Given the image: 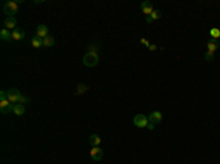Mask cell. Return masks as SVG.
Masks as SVG:
<instances>
[{
	"label": "cell",
	"instance_id": "6da1fadb",
	"mask_svg": "<svg viewBox=\"0 0 220 164\" xmlns=\"http://www.w3.org/2000/svg\"><path fill=\"white\" fill-rule=\"evenodd\" d=\"M24 3V0H8L3 5V13L8 18H15V15L19 12V5Z\"/></svg>",
	"mask_w": 220,
	"mask_h": 164
},
{
	"label": "cell",
	"instance_id": "7a4b0ae2",
	"mask_svg": "<svg viewBox=\"0 0 220 164\" xmlns=\"http://www.w3.org/2000/svg\"><path fill=\"white\" fill-rule=\"evenodd\" d=\"M84 65H85L87 68H94V66H97L98 65V54L97 53H87L85 56H84Z\"/></svg>",
	"mask_w": 220,
	"mask_h": 164
},
{
	"label": "cell",
	"instance_id": "3957f363",
	"mask_svg": "<svg viewBox=\"0 0 220 164\" xmlns=\"http://www.w3.org/2000/svg\"><path fill=\"white\" fill-rule=\"evenodd\" d=\"M134 125L137 128H147L148 126V116H144V114H137L134 117Z\"/></svg>",
	"mask_w": 220,
	"mask_h": 164
},
{
	"label": "cell",
	"instance_id": "277c9868",
	"mask_svg": "<svg viewBox=\"0 0 220 164\" xmlns=\"http://www.w3.org/2000/svg\"><path fill=\"white\" fill-rule=\"evenodd\" d=\"M91 160H94V161H100L101 158H103V155H104V152H103V150H101L100 147H91Z\"/></svg>",
	"mask_w": 220,
	"mask_h": 164
},
{
	"label": "cell",
	"instance_id": "5b68a950",
	"mask_svg": "<svg viewBox=\"0 0 220 164\" xmlns=\"http://www.w3.org/2000/svg\"><path fill=\"white\" fill-rule=\"evenodd\" d=\"M21 92L16 89V88H10L9 91H8V100H9L12 104H16L18 103V97H19Z\"/></svg>",
	"mask_w": 220,
	"mask_h": 164
},
{
	"label": "cell",
	"instance_id": "8992f818",
	"mask_svg": "<svg viewBox=\"0 0 220 164\" xmlns=\"http://www.w3.org/2000/svg\"><path fill=\"white\" fill-rule=\"evenodd\" d=\"M162 120H163L162 111H153V113H150L148 122H151V123H154V125H157V123H162Z\"/></svg>",
	"mask_w": 220,
	"mask_h": 164
},
{
	"label": "cell",
	"instance_id": "52a82bcc",
	"mask_svg": "<svg viewBox=\"0 0 220 164\" xmlns=\"http://www.w3.org/2000/svg\"><path fill=\"white\" fill-rule=\"evenodd\" d=\"M47 35H48V28H47V25L40 24L38 27H37V37H40V38H46Z\"/></svg>",
	"mask_w": 220,
	"mask_h": 164
},
{
	"label": "cell",
	"instance_id": "ba28073f",
	"mask_svg": "<svg viewBox=\"0 0 220 164\" xmlns=\"http://www.w3.org/2000/svg\"><path fill=\"white\" fill-rule=\"evenodd\" d=\"M141 10H142V12L147 15V16H150V15L154 12L153 3H150V2H142V3H141Z\"/></svg>",
	"mask_w": 220,
	"mask_h": 164
},
{
	"label": "cell",
	"instance_id": "9c48e42d",
	"mask_svg": "<svg viewBox=\"0 0 220 164\" xmlns=\"http://www.w3.org/2000/svg\"><path fill=\"white\" fill-rule=\"evenodd\" d=\"M16 19L15 18H6L5 19V22H3V28H6V29H16Z\"/></svg>",
	"mask_w": 220,
	"mask_h": 164
},
{
	"label": "cell",
	"instance_id": "30bf717a",
	"mask_svg": "<svg viewBox=\"0 0 220 164\" xmlns=\"http://www.w3.org/2000/svg\"><path fill=\"white\" fill-rule=\"evenodd\" d=\"M0 38H2V41L9 43V41H12V40H13V37H12V32H10L9 29L3 28L2 31H0Z\"/></svg>",
	"mask_w": 220,
	"mask_h": 164
},
{
	"label": "cell",
	"instance_id": "8fae6325",
	"mask_svg": "<svg viewBox=\"0 0 220 164\" xmlns=\"http://www.w3.org/2000/svg\"><path fill=\"white\" fill-rule=\"evenodd\" d=\"M12 37H13V40H16V41H21V40L25 38V31L22 28H16L12 31Z\"/></svg>",
	"mask_w": 220,
	"mask_h": 164
},
{
	"label": "cell",
	"instance_id": "7c38bea8",
	"mask_svg": "<svg viewBox=\"0 0 220 164\" xmlns=\"http://www.w3.org/2000/svg\"><path fill=\"white\" fill-rule=\"evenodd\" d=\"M219 47H220V44L217 40H208V41H207V50H208V51H213V53H214Z\"/></svg>",
	"mask_w": 220,
	"mask_h": 164
},
{
	"label": "cell",
	"instance_id": "4fadbf2b",
	"mask_svg": "<svg viewBox=\"0 0 220 164\" xmlns=\"http://www.w3.org/2000/svg\"><path fill=\"white\" fill-rule=\"evenodd\" d=\"M100 144H101L100 136L96 135V133L90 135V145H91V147H100Z\"/></svg>",
	"mask_w": 220,
	"mask_h": 164
},
{
	"label": "cell",
	"instance_id": "5bb4252c",
	"mask_svg": "<svg viewBox=\"0 0 220 164\" xmlns=\"http://www.w3.org/2000/svg\"><path fill=\"white\" fill-rule=\"evenodd\" d=\"M24 113H25L24 104H15L13 106V114H16V116H22Z\"/></svg>",
	"mask_w": 220,
	"mask_h": 164
},
{
	"label": "cell",
	"instance_id": "9a60e30c",
	"mask_svg": "<svg viewBox=\"0 0 220 164\" xmlns=\"http://www.w3.org/2000/svg\"><path fill=\"white\" fill-rule=\"evenodd\" d=\"M31 46L35 47V48H41L43 47V38H40V37H37V35L32 37V38H31Z\"/></svg>",
	"mask_w": 220,
	"mask_h": 164
},
{
	"label": "cell",
	"instance_id": "2e32d148",
	"mask_svg": "<svg viewBox=\"0 0 220 164\" xmlns=\"http://www.w3.org/2000/svg\"><path fill=\"white\" fill-rule=\"evenodd\" d=\"M54 46V38L52 35H47L46 38H43V47L44 48H48V47H53Z\"/></svg>",
	"mask_w": 220,
	"mask_h": 164
},
{
	"label": "cell",
	"instance_id": "e0dca14e",
	"mask_svg": "<svg viewBox=\"0 0 220 164\" xmlns=\"http://www.w3.org/2000/svg\"><path fill=\"white\" fill-rule=\"evenodd\" d=\"M210 35H211V40H219L220 38V29L219 28H211Z\"/></svg>",
	"mask_w": 220,
	"mask_h": 164
},
{
	"label": "cell",
	"instance_id": "ac0fdd59",
	"mask_svg": "<svg viewBox=\"0 0 220 164\" xmlns=\"http://www.w3.org/2000/svg\"><path fill=\"white\" fill-rule=\"evenodd\" d=\"M29 103V97H27V95H24V94H19V97H18V103L16 104H28Z\"/></svg>",
	"mask_w": 220,
	"mask_h": 164
},
{
	"label": "cell",
	"instance_id": "d6986e66",
	"mask_svg": "<svg viewBox=\"0 0 220 164\" xmlns=\"http://www.w3.org/2000/svg\"><path fill=\"white\" fill-rule=\"evenodd\" d=\"M98 50H100V47H98L97 44H90V46L87 47V53H97L98 54Z\"/></svg>",
	"mask_w": 220,
	"mask_h": 164
},
{
	"label": "cell",
	"instance_id": "ffe728a7",
	"mask_svg": "<svg viewBox=\"0 0 220 164\" xmlns=\"http://www.w3.org/2000/svg\"><path fill=\"white\" fill-rule=\"evenodd\" d=\"M88 91V87H87L85 84H79L77 87V94L78 95H81V94H84V92Z\"/></svg>",
	"mask_w": 220,
	"mask_h": 164
},
{
	"label": "cell",
	"instance_id": "44dd1931",
	"mask_svg": "<svg viewBox=\"0 0 220 164\" xmlns=\"http://www.w3.org/2000/svg\"><path fill=\"white\" fill-rule=\"evenodd\" d=\"M12 106V103L9 101V100H3V101H0V110H5V109H8V107Z\"/></svg>",
	"mask_w": 220,
	"mask_h": 164
},
{
	"label": "cell",
	"instance_id": "7402d4cb",
	"mask_svg": "<svg viewBox=\"0 0 220 164\" xmlns=\"http://www.w3.org/2000/svg\"><path fill=\"white\" fill-rule=\"evenodd\" d=\"M204 59H206L207 62H211V60L214 59V53H213V51H208V50H207L206 54H204Z\"/></svg>",
	"mask_w": 220,
	"mask_h": 164
},
{
	"label": "cell",
	"instance_id": "603a6c76",
	"mask_svg": "<svg viewBox=\"0 0 220 164\" xmlns=\"http://www.w3.org/2000/svg\"><path fill=\"white\" fill-rule=\"evenodd\" d=\"M151 18H153V21H157V19H160V16H162V13H160V10H154L153 13L150 15Z\"/></svg>",
	"mask_w": 220,
	"mask_h": 164
},
{
	"label": "cell",
	"instance_id": "cb8c5ba5",
	"mask_svg": "<svg viewBox=\"0 0 220 164\" xmlns=\"http://www.w3.org/2000/svg\"><path fill=\"white\" fill-rule=\"evenodd\" d=\"M3 100H8V91H0V101H3Z\"/></svg>",
	"mask_w": 220,
	"mask_h": 164
},
{
	"label": "cell",
	"instance_id": "d4e9b609",
	"mask_svg": "<svg viewBox=\"0 0 220 164\" xmlns=\"http://www.w3.org/2000/svg\"><path fill=\"white\" fill-rule=\"evenodd\" d=\"M148 50H150V51H156V50H157V46H156V44H150Z\"/></svg>",
	"mask_w": 220,
	"mask_h": 164
},
{
	"label": "cell",
	"instance_id": "484cf974",
	"mask_svg": "<svg viewBox=\"0 0 220 164\" xmlns=\"http://www.w3.org/2000/svg\"><path fill=\"white\" fill-rule=\"evenodd\" d=\"M141 44H144L145 47H150V43H148V41H147L145 38H141Z\"/></svg>",
	"mask_w": 220,
	"mask_h": 164
},
{
	"label": "cell",
	"instance_id": "4316f807",
	"mask_svg": "<svg viewBox=\"0 0 220 164\" xmlns=\"http://www.w3.org/2000/svg\"><path fill=\"white\" fill-rule=\"evenodd\" d=\"M147 129L153 130V129H154V123H151V122H148V126H147Z\"/></svg>",
	"mask_w": 220,
	"mask_h": 164
},
{
	"label": "cell",
	"instance_id": "83f0119b",
	"mask_svg": "<svg viewBox=\"0 0 220 164\" xmlns=\"http://www.w3.org/2000/svg\"><path fill=\"white\" fill-rule=\"evenodd\" d=\"M145 21H147V24H153V18H151V16H147Z\"/></svg>",
	"mask_w": 220,
	"mask_h": 164
}]
</instances>
